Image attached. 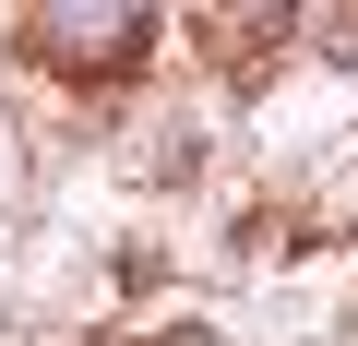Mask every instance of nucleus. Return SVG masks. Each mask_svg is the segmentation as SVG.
Instances as JSON below:
<instances>
[{
    "label": "nucleus",
    "mask_w": 358,
    "mask_h": 346,
    "mask_svg": "<svg viewBox=\"0 0 358 346\" xmlns=\"http://www.w3.org/2000/svg\"><path fill=\"white\" fill-rule=\"evenodd\" d=\"M24 36H36L48 60H72V72H108V60H131V48L155 36V13H96V0H48Z\"/></svg>",
    "instance_id": "nucleus-1"
}]
</instances>
